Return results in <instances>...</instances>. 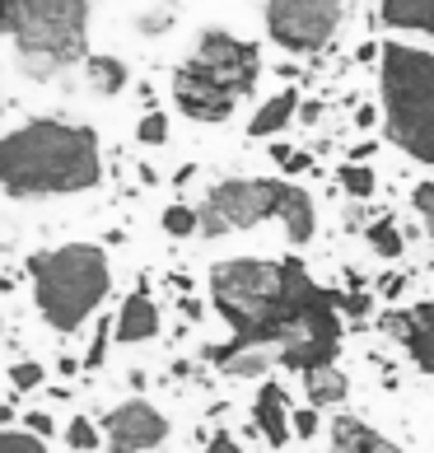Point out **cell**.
<instances>
[{
  "label": "cell",
  "instance_id": "14",
  "mask_svg": "<svg viewBox=\"0 0 434 453\" xmlns=\"http://www.w3.org/2000/svg\"><path fill=\"white\" fill-rule=\"evenodd\" d=\"M80 75H85V89H89L94 98H122V94L131 89V65L117 57V52H94V57H85Z\"/></svg>",
  "mask_w": 434,
  "mask_h": 453
},
{
  "label": "cell",
  "instance_id": "35",
  "mask_svg": "<svg viewBox=\"0 0 434 453\" xmlns=\"http://www.w3.org/2000/svg\"><path fill=\"white\" fill-rule=\"evenodd\" d=\"M318 117H323V104H318V98H308V104L299 108V122H318Z\"/></svg>",
  "mask_w": 434,
  "mask_h": 453
},
{
  "label": "cell",
  "instance_id": "5",
  "mask_svg": "<svg viewBox=\"0 0 434 453\" xmlns=\"http://www.w3.org/2000/svg\"><path fill=\"white\" fill-rule=\"evenodd\" d=\"M202 211V239H225V234H247L257 225H280L290 248H308L318 234V206L308 188L290 178H220L196 201Z\"/></svg>",
  "mask_w": 434,
  "mask_h": 453
},
{
  "label": "cell",
  "instance_id": "11",
  "mask_svg": "<svg viewBox=\"0 0 434 453\" xmlns=\"http://www.w3.org/2000/svg\"><path fill=\"white\" fill-rule=\"evenodd\" d=\"M327 449L331 453H407L402 444H392L378 426H369L364 416L337 411L327 421Z\"/></svg>",
  "mask_w": 434,
  "mask_h": 453
},
{
  "label": "cell",
  "instance_id": "15",
  "mask_svg": "<svg viewBox=\"0 0 434 453\" xmlns=\"http://www.w3.org/2000/svg\"><path fill=\"white\" fill-rule=\"evenodd\" d=\"M299 379H304V402H308V407H318V411L346 407V397H350V379H346V369H341V365L308 369V374H299Z\"/></svg>",
  "mask_w": 434,
  "mask_h": 453
},
{
  "label": "cell",
  "instance_id": "26",
  "mask_svg": "<svg viewBox=\"0 0 434 453\" xmlns=\"http://www.w3.org/2000/svg\"><path fill=\"white\" fill-rule=\"evenodd\" d=\"M411 211H415V215L434 211V182H430V178H425V182H415V188H411Z\"/></svg>",
  "mask_w": 434,
  "mask_h": 453
},
{
  "label": "cell",
  "instance_id": "20",
  "mask_svg": "<svg viewBox=\"0 0 434 453\" xmlns=\"http://www.w3.org/2000/svg\"><path fill=\"white\" fill-rule=\"evenodd\" d=\"M159 234L173 243H187L202 234V211L192 206V201H169V206L159 211Z\"/></svg>",
  "mask_w": 434,
  "mask_h": 453
},
{
  "label": "cell",
  "instance_id": "7",
  "mask_svg": "<svg viewBox=\"0 0 434 453\" xmlns=\"http://www.w3.org/2000/svg\"><path fill=\"white\" fill-rule=\"evenodd\" d=\"M355 0H262L266 38L290 57H313L341 33Z\"/></svg>",
  "mask_w": 434,
  "mask_h": 453
},
{
  "label": "cell",
  "instance_id": "17",
  "mask_svg": "<svg viewBox=\"0 0 434 453\" xmlns=\"http://www.w3.org/2000/svg\"><path fill=\"white\" fill-rule=\"evenodd\" d=\"M61 426H65L61 407H52V402H42V397L24 402L19 434H28V440H38V444H61Z\"/></svg>",
  "mask_w": 434,
  "mask_h": 453
},
{
  "label": "cell",
  "instance_id": "1",
  "mask_svg": "<svg viewBox=\"0 0 434 453\" xmlns=\"http://www.w3.org/2000/svg\"><path fill=\"white\" fill-rule=\"evenodd\" d=\"M108 182V155L89 122L28 112L0 127V206L14 215L57 211Z\"/></svg>",
  "mask_w": 434,
  "mask_h": 453
},
{
  "label": "cell",
  "instance_id": "4",
  "mask_svg": "<svg viewBox=\"0 0 434 453\" xmlns=\"http://www.w3.org/2000/svg\"><path fill=\"white\" fill-rule=\"evenodd\" d=\"M262 71H266L262 42L210 24L178 57L169 75V104L192 127H225L257 94Z\"/></svg>",
  "mask_w": 434,
  "mask_h": 453
},
{
  "label": "cell",
  "instance_id": "6",
  "mask_svg": "<svg viewBox=\"0 0 434 453\" xmlns=\"http://www.w3.org/2000/svg\"><path fill=\"white\" fill-rule=\"evenodd\" d=\"M374 71L388 145L421 169H434V52L421 42L388 38Z\"/></svg>",
  "mask_w": 434,
  "mask_h": 453
},
{
  "label": "cell",
  "instance_id": "16",
  "mask_svg": "<svg viewBox=\"0 0 434 453\" xmlns=\"http://www.w3.org/2000/svg\"><path fill=\"white\" fill-rule=\"evenodd\" d=\"M378 19L397 33L434 38V0H378Z\"/></svg>",
  "mask_w": 434,
  "mask_h": 453
},
{
  "label": "cell",
  "instance_id": "29",
  "mask_svg": "<svg viewBox=\"0 0 434 453\" xmlns=\"http://www.w3.org/2000/svg\"><path fill=\"white\" fill-rule=\"evenodd\" d=\"M402 290H407V276L402 272H392L388 280H378V295L383 299H402Z\"/></svg>",
  "mask_w": 434,
  "mask_h": 453
},
{
  "label": "cell",
  "instance_id": "30",
  "mask_svg": "<svg viewBox=\"0 0 434 453\" xmlns=\"http://www.w3.org/2000/svg\"><path fill=\"white\" fill-rule=\"evenodd\" d=\"M266 155H271V164H280V169H286V164H290V155H294V150H290L286 141H266Z\"/></svg>",
  "mask_w": 434,
  "mask_h": 453
},
{
  "label": "cell",
  "instance_id": "28",
  "mask_svg": "<svg viewBox=\"0 0 434 453\" xmlns=\"http://www.w3.org/2000/svg\"><path fill=\"white\" fill-rule=\"evenodd\" d=\"M308 169H313V155H308V150H294L290 164L280 169V178H299V173H308Z\"/></svg>",
  "mask_w": 434,
  "mask_h": 453
},
{
  "label": "cell",
  "instance_id": "8",
  "mask_svg": "<svg viewBox=\"0 0 434 453\" xmlns=\"http://www.w3.org/2000/svg\"><path fill=\"white\" fill-rule=\"evenodd\" d=\"M98 421H103V444H108L103 453H159L173 440L169 411H159L145 393L112 402Z\"/></svg>",
  "mask_w": 434,
  "mask_h": 453
},
{
  "label": "cell",
  "instance_id": "31",
  "mask_svg": "<svg viewBox=\"0 0 434 453\" xmlns=\"http://www.w3.org/2000/svg\"><path fill=\"white\" fill-rule=\"evenodd\" d=\"M374 155H378V141H360L346 159H350V164H364V159H374Z\"/></svg>",
  "mask_w": 434,
  "mask_h": 453
},
{
  "label": "cell",
  "instance_id": "37",
  "mask_svg": "<svg viewBox=\"0 0 434 453\" xmlns=\"http://www.w3.org/2000/svg\"><path fill=\"white\" fill-rule=\"evenodd\" d=\"M266 453H276V449H266Z\"/></svg>",
  "mask_w": 434,
  "mask_h": 453
},
{
  "label": "cell",
  "instance_id": "2",
  "mask_svg": "<svg viewBox=\"0 0 434 453\" xmlns=\"http://www.w3.org/2000/svg\"><path fill=\"white\" fill-rule=\"evenodd\" d=\"M206 290L229 337L243 346H286L331 299L299 257H220L206 272Z\"/></svg>",
  "mask_w": 434,
  "mask_h": 453
},
{
  "label": "cell",
  "instance_id": "34",
  "mask_svg": "<svg viewBox=\"0 0 434 453\" xmlns=\"http://www.w3.org/2000/svg\"><path fill=\"white\" fill-rule=\"evenodd\" d=\"M169 182H173V188H187V182H196V164H182V169H178Z\"/></svg>",
  "mask_w": 434,
  "mask_h": 453
},
{
  "label": "cell",
  "instance_id": "21",
  "mask_svg": "<svg viewBox=\"0 0 434 453\" xmlns=\"http://www.w3.org/2000/svg\"><path fill=\"white\" fill-rule=\"evenodd\" d=\"M131 136H136L141 150H164V145L173 141V117L164 112V108H145L136 117V131H131Z\"/></svg>",
  "mask_w": 434,
  "mask_h": 453
},
{
  "label": "cell",
  "instance_id": "9",
  "mask_svg": "<svg viewBox=\"0 0 434 453\" xmlns=\"http://www.w3.org/2000/svg\"><path fill=\"white\" fill-rule=\"evenodd\" d=\"M159 337H164V309L149 295V280L141 276L136 290H126L122 304L112 309V342H117V350H131V346L159 342Z\"/></svg>",
  "mask_w": 434,
  "mask_h": 453
},
{
  "label": "cell",
  "instance_id": "12",
  "mask_svg": "<svg viewBox=\"0 0 434 453\" xmlns=\"http://www.w3.org/2000/svg\"><path fill=\"white\" fill-rule=\"evenodd\" d=\"M0 383L5 393H14L19 402H33L52 388V356H38V350H19V356H5L0 365Z\"/></svg>",
  "mask_w": 434,
  "mask_h": 453
},
{
  "label": "cell",
  "instance_id": "22",
  "mask_svg": "<svg viewBox=\"0 0 434 453\" xmlns=\"http://www.w3.org/2000/svg\"><path fill=\"white\" fill-rule=\"evenodd\" d=\"M337 188L350 196V201H369L374 192H378V173L369 169V164H341L337 169Z\"/></svg>",
  "mask_w": 434,
  "mask_h": 453
},
{
  "label": "cell",
  "instance_id": "24",
  "mask_svg": "<svg viewBox=\"0 0 434 453\" xmlns=\"http://www.w3.org/2000/svg\"><path fill=\"white\" fill-rule=\"evenodd\" d=\"M369 309H374V295H369V290H350V295H341V313L355 318V323H360V318H369Z\"/></svg>",
  "mask_w": 434,
  "mask_h": 453
},
{
  "label": "cell",
  "instance_id": "32",
  "mask_svg": "<svg viewBox=\"0 0 434 453\" xmlns=\"http://www.w3.org/2000/svg\"><path fill=\"white\" fill-rule=\"evenodd\" d=\"M378 52H383V42H360V52H355V61H364V65H378Z\"/></svg>",
  "mask_w": 434,
  "mask_h": 453
},
{
  "label": "cell",
  "instance_id": "23",
  "mask_svg": "<svg viewBox=\"0 0 434 453\" xmlns=\"http://www.w3.org/2000/svg\"><path fill=\"white\" fill-rule=\"evenodd\" d=\"M290 426H294V440H304V444H308V440H318V434L327 430V426H323V411H318V407H308V402L290 416Z\"/></svg>",
  "mask_w": 434,
  "mask_h": 453
},
{
  "label": "cell",
  "instance_id": "27",
  "mask_svg": "<svg viewBox=\"0 0 434 453\" xmlns=\"http://www.w3.org/2000/svg\"><path fill=\"white\" fill-rule=\"evenodd\" d=\"M178 313H182V323H202L206 318V304L196 295H178Z\"/></svg>",
  "mask_w": 434,
  "mask_h": 453
},
{
  "label": "cell",
  "instance_id": "10",
  "mask_svg": "<svg viewBox=\"0 0 434 453\" xmlns=\"http://www.w3.org/2000/svg\"><path fill=\"white\" fill-rule=\"evenodd\" d=\"M247 416H253V434H262L266 449H286L294 440V426H290V393L280 388L276 379H262L257 393H253V407H247Z\"/></svg>",
  "mask_w": 434,
  "mask_h": 453
},
{
  "label": "cell",
  "instance_id": "33",
  "mask_svg": "<svg viewBox=\"0 0 434 453\" xmlns=\"http://www.w3.org/2000/svg\"><path fill=\"white\" fill-rule=\"evenodd\" d=\"M374 122H378V108H374V104H364V108H355V127H360V131H369Z\"/></svg>",
  "mask_w": 434,
  "mask_h": 453
},
{
  "label": "cell",
  "instance_id": "19",
  "mask_svg": "<svg viewBox=\"0 0 434 453\" xmlns=\"http://www.w3.org/2000/svg\"><path fill=\"white\" fill-rule=\"evenodd\" d=\"M364 243H369V253H374V257H383V262H397V257L407 253V234L397 229V220H392L388 211L374 215V220L364 225Z\"/></svg>",
  "mask_w": 434,
  "mask_h": 453
},
{
  "label": "cell",
  "instance_id": "25",
  "mask_svg": "<svg viewBox=\"0 0 434 453\" xmlns=\"http://www.w3.org/2000/svg\"><path fill=\"white\" fill-rule=\"evenodd\" d=\"M202 453H243V444L233 440V430H215L210 440L202 444Z\"/></svg>",
  "mask_w": 434,
  "mask_h": 453
},
{
  "label": "cell",
  "instance_id": "13",
  "mask_svg": "<svg viewBox=\"0 0 434 453\" xmlns=\"http://www.w3.org/2000/svg\"><path fill=\"white\" fill-rule=\"evenodd\" d=\"M299 108H304V98H299V89H276L271 98H262L257 104V112L247 117V141H271V136H280L294 117H299Z\"/></svg>",
  "mask_w": 434,
  "mask_h": 453
},
{
  "label": "cell",
  "instance_id": "3",
  "mask_svg": "<svg viewBox=\"0 0 434 453\" xmlns=\"http://www.w3.org/2000/svg\"><path fill=\"white\" fill-rule=\"evenodd\" d=\"M24 309L52 342H80L112 299V253L98 239H47L24 253Z\"/></svg>",
  "mask_w": 434,
  "mask_h": 453
},
{
  "label": "cell",
  "instance_id": "18",
  "mask_svg": "<svg viewBox=\"0 0 434 453\" xmlns=\"http://www.w3.org/2000/svg\"><path fill=\"white\" fill-rule=\"evenodd\" d=\"M61 444H65V453H103L108 444H103V421H98L94 411H71L65 416V426H61Z\"/></svg>",
  "mask_w": 434,
  "mask_h": 453
},
{
  "label": "cell",
  "instance_id": "38",
  "mask_svg": "<svg viewBox=\"0 0 434 453\" xmlns=\"http://www.w3.org/2000/svg\"><path fill=\"white\" fill-rule=\"evenodd\" d=\"M159 453H169V449H159Z\"/></svg>",
  "mask_w": 434,
  "mask_h": 453
},
{
  "label": "cell",
  "instance_id": "36",
  "mask_svg": "<svg viewBox=\"0 0 434 453\" xmlns=\"http://www.w3.org/2000/svg\"><path fill=\"white\" fill-rule=\"evenodd\" d=\"M421 225H425V234L434 239V211H425V215H421Z\"/></svg>",
  "mask_w": 434,
  "mask_h": 453
}]
</instances>
